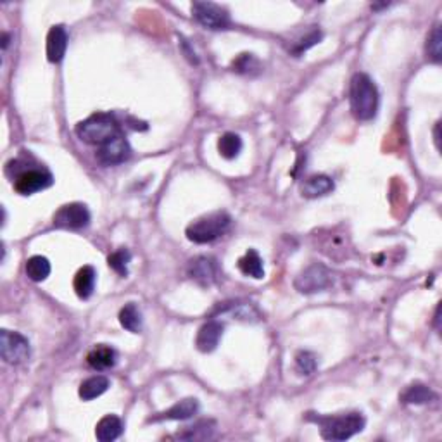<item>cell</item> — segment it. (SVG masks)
Here are the masks:
<instances>
[{
  "label": "cell",
  "instance_id": "1",
  "mask_svg": "<svg viewBox=\"0 0 442 442\" xmlns=\"http://www.w3.org/2000/svg\"><path fill=\"white\" fill-rule=\"evenodd\" d=\"M351 111L360 121H370L379 111V90L372 78L364 73H356L349 89Z\"/></svg>",
  "mask_w": 442,
  "mask_h": 442
},
{
  "label": "cell",
  "instance_id": "2",
  "mask_svg": "<svg viewBox=\"0 0 442 442\" xmlns=\"http://www.w3.org/2000/svg\"><path fill=\"white\" fill-rule=\"evenodd\" d=\"M232 225V218L225 211H216L195 219L187 227V239L195 244H211L216 239L223 237Z\"/></svg>",
  "mask_w": 442,
  "mask_h": 442
},
{
  "label": "cell",
  "instance_id": "3",
  "mask_svg": "<svg viewBox=\"0 0 442 442\" xmlns=\"http://www.w3.org/2000/svg\"><path fill=\"white\" fill-rule=\"evenodd\" d=\"M76 135L85 144L104 145L106 142L113 140L114 137L121 135L120 124L111 114L97 113L76 124Z\"/></svg>",
  "mask_w": 442,
  "mask_h": 442
},
{
  "label": "cell",
  "instance_id": "4",
  "mask_svg": "<svg viewBox=\"0 0 442 442\" xmlns=\"http://www.w3.org/2000/svg\"><path fill=\"white\" fill-rule=\"evenodd\" d=\"M322 427V437L327 441H346L360 434L364 428V418L360 413L339 415V417H309Z\"/></svg>",
  "mask_w": 442,
  "mask_h": 442
},
{
  "label": "cell",
  "instance_id": "5",
  "mask_svg": "<svg viewBox=\"0 0 442 442\" xmlns=\"http://www.w3.org/2000/svg\"><path fill=\"white\" fill-rule=\"evenodd\" d=\"M192 16L195 21L206 30H227L230 26V14L221 5L212 2H194L192 4Z\"/></svg>",
  "mask_w": 442,
  "mask_h": 442
},
{
  "label": "cell",
  "instance_id": "6",
  "mask_svg": "<svg viewBox=\"0 0 442 442\" xmlns=\"http://www.w3.org/2000/svg\"><path fill=\"white\" fill-rule=\"evenodd\" d=\"M0 354L5 363L21 364L30 357V342L21 333L2 330L0 332Z\"/></svg>",
  "mask_w": 442,
  "mask_h": 442
},
{
  "label": "cell",
  "instance_id": "7",
  "mask_svg": "<svg viewBox=\"0 0 442 442\" xmlns=\"http://www.w3.org/2000/svg\"><path fill=\"white\" fill-rule=\"evenodd\" d=\"M332 285V273L329 272V268L323 265L308 266L302 273H299L294 287L299 290L301 294H315L320 290H325Z\"/></svg>",
  "mask_w": 442,
  "mask_h": 442
},
{
  "label": "cell",
  "instance_id": "8",
  "mask_svg": "<svg viewBox=\"0 0 442 442\" xmlns=\"http://www.w3.org/2000/svg\"><path fill=\"white\" fill-rule=\"evenodd\" d=\"M90 211L82 202H71L63 206L54 214V227L64 228V230H78V228L89 227Z\"/></svg>",
  "mask_w": 442,
  "mask_h": 442
},
{
  "label": "cell",
  "instance_id": "9",
  "mask_svg": "<svg viewBox=\"0 0 442 442\" xmlns=\"http://www.w3.org/2000/svg\"><path fill=\"white\" fill-rule=\"evenodd\" d=\"M54 177L47 170H38V168H32V170H25L14 178V188L18 194L21 195H32L35 192L45 190V188L52 187Z\"/></svg>",
  "mask_w": 442,
  "mask_h": 442
},
{
  "label": "cell",
  "instance_id": "10",
  "mask_svg": "<svg viewBox=\"0 0 442 442\" xmlns=\"http://www.w3.org/2000/svg\"><path fill=\"white\" fill-rule=\"evenodd\" d=\"M131 149L126 138L123 135H118L113 140L106 142L100 145L97 151V161L104 166H116V164L124 163L130 157Z\"/></svg>",
  "mask_w": 442,
  "mask_h": 442
},
{
  "label": "cell",
  "instance_id": "11",
  "mask_svg": "<svg viewBox=\"0 0 442 442\" xmlns=\"http://www.w3.org/2000/svg\"><path fill=\"white\" fill-rule=\"evenodd\" d=\"M187 273L194 282L199 283V285L208 287L212 285V283L218 280L219 269L214 259L208 258V256H199V258H194L188 263Z\"/></svg>",
  "mask_w": 442,
  "mask_h": 442
},
{
  "label": "cell",
  "instance_id": "12",
  "mask_svg": "<svg viewBox=\"0 0 442 442\" xmlns=\"http://www.w3.org/2000/svg\"><path fill=\"white\" fill-rule=\"evenodd\" d=\"M67 49V32L63 25H56L50 28L47 35V59L50 63H60Z\"/></svg>",
  "mask_w": 442,
  "mask_h": 442
},
{
  "label": "cell",
  "instance_id": "13",
  "mask_svg": "<svg viewBox=\"0 0 442 442\" xmlns=\"http://www.w3.org/2000/svg\"><path fill=\"white\" fill-rule=\"evenodd\" d=\"M221 335H223V323L208 322L199 329L195 346L201 353H211L218 347Z\"/></svg>",
  "mask_w": 442,
  "mask_h": 442
},
{
  "label": "cell",
  "instance_id": "14",
  "mask_svg": "<svg viewBox=\"0 0 442 442\" xmlns=\"http://www.w3.org/2000/svg\"><path fill=\"white\" fill-rule=\"evenodd\" d=\"M199 411V401L194 399V397H188V399L178 401L177 404L170 408V410L163 411V413L156 415V417H151L149 421H163V420H188V418L194 417Z\"/></svg>",
  "mask_w": 442,
  "mask_h": 442
},
{
  "label": "cell",
  "instance_id": "15",
  "mask_svg": "<svg viewBox=\"0 0 442 442\" xmlns=\"http://www.w3.org/2000/svg\"><path fill=\"white\" fill-rule=\"evenodd\" d=\"M118 354L113 347L106 346V344H99V346L93 347L89 354H87V363L89 366H92L93 370H109L116 364Z\"/></svg>",
  "mask_w": 442,
  "mask_h": 442
},
{
  "label": "cell",
  "instance_id": "16",
  "mask_svg": "<svg viewBox=\"0 0 442 442\" xmlns=\"http://www.w3.org/2000/svg\"><path fill=\"white\" fill-rule=\"evenodd\" d=\"M96 278L97 273L92 266H83L78 269L75 280H73V287H75V292L80 299H89L92 296L93 289H96Z\"/></svg>",
  "mask_w": 442,
  "mask_h": 442
},
{
  "label": "cell",
  "instance_id": "17",
  "mask_svg": "<svg viewBox=\"0 0 442 442\" xmlns=\"http://www.w3.org/2000/svg\"><path fill=\"white\" fill-rule=\"evenodd\" d=\"M333 181L332 178L327 175H315V177L306 178V181L302 184V195L308 199L322 197V195L330 194L333 190Z\"/></svg>",
  "mask_w": 442,
  "mask_h": 442
},
{
  "label": "cell",
  "instance_id": "18",
  "mask_svg": "<svg viewBox=\"0 0 442 442\" xmlns=\"http://www.w3.org/2000/svg\"><path fill=\"white\" fill-rule=\"evenodd\" d=\"M121 434H123V421L116 415H107L96 427V435L100 442H111Z\"/></svg>",
  "mask_w": 442,
  "mask_h": 442
},
{
  "label": "cell",
  "instance_id": "19",
  "mask_svg": "<svg viewBox=\"0 0 442 442\" xmlns=\"http://www.w3.org/2000/svg\"><path fill=\"white\" fill-rule=\"evenodd\" d=\"M239 269H241L244 275L252 276V278H263L265 276V268H263V259L254 249H249L237 263Z\"/></svg>",
  "mask_w": 442,
  "mask_h": 442
},
{
  "label": "cell",
  "instance_id": "20",
  "mask_svg": "<svg viewBox=\"0 0 442 442\" xmlns=\"http://www.w3.org/2000/svg\"><path fill=\"white\" fill-rule=\"evenodd\" d=\"M107 389H109V380L104 375H96L82 382L78 394L83 401H92L96 397L102 396Z\"/></svg>",
  "mask_w": 442,
  "mask_h": 442
},
{
  "label": "cell",
  "instance_id": "21",
  "mask_svg": "<svg viewBox=\"0 0 442 442\" xmlns=\"http://www.w3.org/2000/svg\"><path fill=\"white\" fill-rule=\"evenodd\" d=\"M120 323L123 329H126L128 332L138 333L142 332V313L137 308V305L128 302L124 308H121L120 311Z\"/></svg>",
  "mask_w": 442,
  "mask_h": 442
},
{
  "label": "cell",
  "instance_id": "22",
  "mask_svg": "<svg viewBox=\"0 0 442 442\" xmlns=\"http://www.w3.org/2000/svg\"><path fill=\"white\" fill-rule=\"evenodd\" d=\"M26 275L33 282H43L50 275V263L43 256H33L26 261Z\"/></svg>",
  "mask_w": 442,
  "mask_h": 442
},
{
  "label": "cell",
  "instance_id": "23",
  "mask_svg": "<svg viewBox=\"0 0 442 442\" xmlns=\"http://www.w3.org/2000/svg\"><path fill=\"white\" fill-rule=\"evenodd\" d=\"M218 151L225 159H235L242 151V140L235 133H225L218 140Z\"/></svg>",
  "mask_w": 442,
  "mask_h": 442
},
{
  "label": "cell",
  "instance_id": "24",
  "mask_svg": "<svg viewBox=\"0 0 442 442\" xmlns=\"http://www.w3.org/2000/svg\"><path fill=\"white\" fill-rule=\"evenodd\" d=\"M232 69L235 73H241V75H258L261 71V63L252 54H241L232 63Z\"/></svg>",
  "mask_w": 442,
  "mask_h": 442
},
{
  "label": "cell",
  "instance_id": "25",
  "mask_svg": "<svg viewBox=\"0 0 442 442\" xmlns=\"http://www.w3.org/2000/svg\"><path fill=\"white\" fill-rule=\"evenodd\" d=\"M434 399V394L423 384H413L403 394V401L408 404H425Z\"/></svg>",
  "mask_w": 442,
  "mask_h": 442
},
{
  "label": "cell",
  "instance_id": "26",
  "mask_svg": "<svg viewBox=\"0 0 442 442\" xmlns=\"http://www.w3.org/2000/svg\"><path fill=\"white\" fill-rule=\"evenodd\" d=\"M131 254L128 249H120V251L113 252L107 259L109 263V268H113L114 272L118 273L120 276H126L128 275V263H130Z\"/></svg>",
  "mask_w": 442,
  "mask_h": 442
},
{
  "label": "cell",
  "instance_id": "27",
  "mask_svg": "<svg viewBox=\"0 0 442 442\" xmlns=\"http://www.w3.org/2000/svg\"><path fill=\"white\" fill-rule=\"evenodd\" d=\"M296 366H298V372L301 375H311L315 373L316 366H318V361H316V356L309 351H301L296 356Z\"/></svg>",
  "mask_w": 442,
  "mask_h": 442
},
{
  "label": "cell",
  "instance_id": "28",
  "mask_svg": "<svg viewBox=\"0 0 442 442\" xmlns=\"http://www.w3.org/2000/svg\"><path fill=\"white\" fill-rule=\"evenodd\" d=\"M427 56L430 57L434 63H439L442 59V33L441 28H435L430 33L427 40Z\"/></svg>",
  "mask_w": 442,
  "mask_h": 442
},
{
  "label": "cell",
  "instance_id": "29",
  "mask_svg": "<svg viewBox=\"0 0 442 442\" xmlns=\"http://www.w3.org/2000/svg\"><path fill=\"white\" fill-rule=\"evenodd\" d=\"M320 40H322V32H320V30H313V32L309 33V35L306 36V38H302L301 42L298 43V45L294 47L292 52L296 54V56H299V54L306 52V50H308L309 47L316 45V43H318Z\"/></svg>",
  "mask_w": 442,
  "mask_h": 442
},
{
  "label": "cell",
  "instance_id": "30",
  "mask_svg": "<svg viewBox=\"0 0 442 442\" xmlns=\"http://www.w3.org/2000/svg\"><path fill=\"white\" fill-rule=\"evenodd\" d=\"M212 427V421H199V423L192 425V427H187V432L185 434H178V437L181 439H202L201 435H199V432H206V434H209V428Z\"/></svg>",
  "mask_w": 442,
  "mask_h": 442
},
{
  "label": "cell",
  "instance_id": "31",
  "mask_svg": "<svg viewBox=\"0 0 442 442\" xmlns=\"http://www.w3.org/2000/svg\"><path fill=\"white\" fill-rule=\"evenodd\" d=\"M181 47H184V52L187 54V57H188V59H190V63H192V64H197V63H199L197 57H195V52H194V50H192L190 47H188L187 40H181Z\"/></svg>",
  "mask_w": 442,
  "mask_h": 442
},
{
  "label": "cell",
  "instance_id": "32",
  "mask_svg": "<svg viewBox=\"0 0 442 442\" xmlns=\"http://www.w3.org/2000/svg\"><path fill=\"white\" fill-rule=\"evenodd\" d=\"M439 128H441V123L435 124V145H437V149H439V140H441V138H439Z\"/></svg>",
  "mask_w": 442,
  "mask_h": 442
},
{
  "label": "cell",
  "instance_id": "33",
  "mask_svg": "<svg viewBox=\"0 0 442 442\" xmlns=\"http://www.w3.org/2000/svg\"><path fill=\"white\" fill-rule=\"evenodd\" d=\"M439 313H441V306H437V309H435V327H437V330H439Z\"/></svg>",
  "mask_w": 442,
  "mask_h": 442
},
{
  "label": "cell",
  "instance_id": "34",
  "mask_svg": "<svg viewBox=\"0 0 442 442\" xmlns=\"http://www.w3.org/2000/svg\"><path fill=\"white\" fill-rule=\"evenodd\" d=\"M8 43H9V35H8V33H5V35H4V42H2V47H4V49H8Z\"/></svg>",
  "mask_w": 442,
  "mask_h": 442
}]
</instances>
